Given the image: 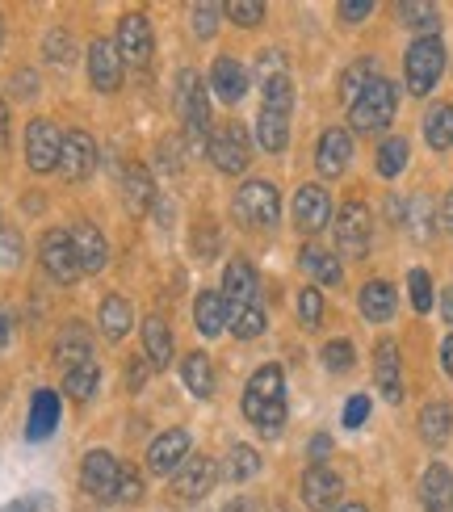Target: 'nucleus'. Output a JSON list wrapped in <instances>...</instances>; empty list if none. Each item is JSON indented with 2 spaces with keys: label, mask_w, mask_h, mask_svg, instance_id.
<instances>
[{
  "label": "nucleus",
  "mask_w": 453,
  "mask_h": 512,
  "mask_svg": "<svg viewBox=\"0 0 453 512\" xmlns=\"http://www.w3.org/2000/svg\"><path fill=\"white\" fill-rule=\"evenodd\" d=\"M72 51H76V42L68 30H51L47 34V59L51 63H72Z\"/></svg>",
  "instance_id": "09e8293b"
},
{
  "label": "nucleus",
  "mask_w": 453,
  "mask_h": 512,
  "mask_svg": "<svg viewBox=\"0 0 453 512\" xmlns=\"http://www.w3.org/2000/svg\"><path fill=\"white\" fill-rule=\"evenodd\" d=\"M294 223L307 231V236H315V231H323L332 223V198L323 185H302L294 194Z\"/></svg>",
  "instance_id": "2eb2a0df"
},
{
  "label": "nucleus",
  "mask_w": 453,
  "mask_h": 512,
  "mask_svg": "<svg viewBox=\"0 0 453 512\" xmlns=\"http://www.w3.org/2000/svg\"><path fill=\"white\" fill-rule=\"evenodd\" d=\"M193 319H198V332L202 336H219L227 328V303L219 290H206L198 294V303H193Z\"/></svg>",
  "instance_id": "c756f323"
},
{
  "label": "nucleus",
  "mask_w": 453,
  "mask_h": 512,
  "mask_svg": "<svg viewBox=\"0 0 453 512\" xmlns=\"http://www.w3.org/2000/svg\"><path fill=\"white\" fill-rule=\"evenodd\" d=\"M256 139H261L265 152H282V147L290 143V114L261 105V118H256Z\"/></svg>",
  "instance_id": "cd10ccee"
},
{
  "label": "nucleus",
  "mask_w": 453,
  "mask_h": 512,
  "mask_svg": "<svg viewBox=\"0 0 453 512\" xmlns=\"http://www.w3.org/2000/svg\"><path fill=\"white\" fill-rule=\"evenodd\" d=\"M38 261L47 269L51 282L59 286H72L80 277V261H76V248H72V231H47L38 244Z\"/></svg>",
  "instance_id": "0eeeda50"
},
{
  "label": "nucleus",
  "mask_w": 453,
  "mask_h": 512,
  "mask_svg": "<svg viewBox=\"0 0 453 512\" xmlns=\"http://www.w3.org/2000/svg\"><path fill=\"white\" fill-rule=\"evenodd\" d=\"M437 219H441V227H445L449 236H453V194H445V202H441V215H437Z\"/></svg>",
  "instance_id": "13d9d810"
},
{
  "label": "nucleus",
  "mask_w": 453,
  "mask_h": 512,
  "mask_svg": "<svg viewBox=\"0 0 453 512\" xmlns=\"http://www.w3.org/2000/svg\"><path fill=\"white\" fill-rule=\"evenodd\" d=\"M441 315H445V324H453V286L441 294Z\"/></svg>",
  "instance_id": "680f3d73"
},
{
  "label": "nucleus",
  "mask_w": 453,
  "mask_h": 512,
  "mask_svg": "<svg viewBox=\"0 0 453 512\" xmlns=\"http://www.w3.org/2000/svg\"><path fill=\"white\" fill-rule=\"evenodd\" d=\"M118 500H126V504H139V500H143V479H139L135 466H122V479H118Z\"/></svg>",
  "instance_id": "3c124183"
},
{
  "label": "nucleus",
  "mask_w": 453,
  "mask_h": 512,
  "mask_svg": "<svg viewBox=\"0 0 453 512\" xmlns=\"http://www.w3.org/2000/svg\"><path fill=\"white\" fill-rule=\"evenodd\" d=\"M5 143H9V110H5V101H0V152H5Z\"/></svg>",
  "instance_id": "052dcab7"
},
{
  "label": "nucleus",
  "mask_w": 453,
  "mask_h": 512,
  "mask_svg": "<svg viewBox=\"0 0 453 512\" xmlns=\"http://www.w3.org/2000/svg\"><path fill=\"white\" fill-rule=\"evenodd\" d=\"M89 84L97 93H114L122 84V55H118V42L110 38H97L89 47Z\"/></svg>",
  "instance_id": "dca6fc26"
},
{
  "label": "nucleus",
  "mask_w": 453,
  "mask_h": 512,
  "mask_svg": "<svg viewBox=\"0 0 453 512\" xmlns=\"http://www.w3.org/2000/svg\"><path fill=\"white\" fill-rule=\"evenodd\" d=\"M223 290H227V294H223L227 307H252V303H261V277H256V269L244 261V256L227 261Z\"/></svg>",
  "instance_id": "a211bd4d"
},
{
  "label": "nucleus",
  "mask_w": 453,
  "mask_h": 512,
  "mask_svg": "<svg viewBox=\"0 0 453 512\" xmlns=\"http://www.w3.org/2000/svg\"><path fill=\"white\" fill-rule=\"evenodd\" d=\"M177 114L185 122V139H202L206 126H210V97H206V84L202 76L185 68L177 76Z\"/></svg>",
  "instance_id": "20e7f679"
},
{
  "label": "nucleus",
  "mask_w": 453,
  "mask_h": 512,
  "mask_svg": "<svg viewBox=\"0 0 453 512\" xmlns=\"http://www.w3.org/2000/svg\"><path fill=\"white\" fill-rule=\"evenodd\" d=\"M223 475H227L231 483H248L252 475H261V454H256L252 445H231Z\"/></svg>",
  "instance_id": "4c0bfd02"
},
{
  "label": "nucleus",
  "mask_w": 453,
  "mask_h": 512,
  "mask_svg": "<svg viewBox=\"0 0 453 512\" xmlns=\"http://www.w3.org/2000/svg\"><path fill=\"white\" fill-rule=\"evenodd\" d=\"M59 147H63V135L51 118H34L26 126V160L34 173H51L59 168Z\"/></svg>",
  "instance_id": "9d476101"
},
{
  "label": "nucleus",
  "mask_w": 453,
  "mask_h": 512,
  "mask_svg": "<svg viewBox=\"0 0 453 512\" xmlns=\"http://www.w3.org/2000/svg\"><path fill=\"white\" fill-rule=\"evenodd\" d=\"M13 319H9V311H0V345H9V336H13Z\"/></svg>",
  "instance_id": "0e129e2a"
},
{
  "label": "nucleus",
  "mask_w": 453,
  "mask_h": 512,
  "mask_svg": "<svg viewBox=\"0 0 453 512\" xmlns=\"http://www.w3.org/2000/svg\"><path fill=\"white\" fill-rule=\"evenodd\" d=\"M370 13H374L370 0H344V5H340V17L344 21H361V17H370Z\"/></svg>",
  "instance_id": "5fc2aeb1"
},
{
  "label": "nucleus",
  "mask_w": 453,
  "mask_h": 512,
  "mask_svg": "<svg viewBox=\"0 0 453 512\" xmlns=\"http://www.w3.org/2000/svg\"><path fill=\"white\" fill-rule=\"evenodd\" d=\"M219 17H223V5H193V34L214 38V30H219Z\"/></svg>",
  "instance_id": "a18cd8bd"
},
{
  "label": "nucleus",
  "mask_w": 453,
  "mask_h": 512,
  "mask_svg": "<svg viewBox=\"0 0 453 512\" xmlns=\"http://www.w3.org/2000/svg\"><path fill=\"white\" fill-rule=\"evenodd\" d=\"M256 76H261V84H269V80H277V76H286V59H282V51H261V55H256Z\"/></svg>",
  "instance_id": "8fccbe9b"
},
{
  "label": "nucleus",
  "mask_w": 453,
  "mask_h": 512,
  "mask_svg": "<svg viewBox=\"0 0 453 512\" xmlns=\"http://www.w3.org/2000/svg\"><path fill=\"white\" fill-rule=\"evenodd\" d=\"M399 17H403V26L420 30V38H437L441 13H437V5H428V0H403V5H399Z\"/></svg>",
  "instance_id": "f704fd0d"
},
{
  "label": "nucleus",
  "mask_w": 453,
  "mask_h": 512,
  "mask_svg": "<svg viewBox=\"0 0 453 512\" xmlns=\"http://www.w3.org/2000/svg\"><path fill=\"white\" fill-rule=\"evenodd\" d=\"M223 512H252V504H248V500H231Z\"/></svg>",
  "instance_id": "69168bd1"
},
{
  "label": "nucleus",
  "mask_w": 453,
  "mask_h": 512,
  "mask_svg": "<svg viewBox=\"0 0 453 512\" xmlns=\"http://www.w3.org/2000/svg\"><path fill=\"white\" fill-rule=\"evenodd\" d=\"M223 13L235 21V26H261V21H265V5H261V0H231Z\"/></svg>",
  "instance_id": "37998d69"
},
{
  "label": "nucleus",
  "mask_w": 453,
  "mask_h": 512,
  "mask_svg": "<svg viewBox=\"0 0 453 512\" xmlns=\"http://www.w3.org/2000/svg\"><path fill=\"white\" fill-rule=\"evenodd\" d=\"M185 458H189V433L185 429H168L147 445V471L151 475H177Z\"/></svg>",
  "instance_id": "4468645a"
},
{
  "label": "nucleus",
  "mask_w": 453,
  "mask_h": 512,
  "mask_svg": "<svg viewBox=\"0 0 453 512\" xmlns=\"http://www.w3.org/2000/svg\"><path fill=\"white\" fill-rule=\"evenodd\" d=\"M370 210H365L361 202H349V206H340V219H336V248L344 256H365L370 252Z\"/></svg>",
  "instance_id": "9b49d317"
},
{
  "label": "nucleus",
  "mask_w": 453,
  "mask_h": 512,
  "mask_svg": "<svg viewBox=\"0 0 453 512\" xmlns=\"http://www.w3.org/2000/svg\"><path fill=\"white\" fill-rule=\"evenodd\" d=\"M336 512H370L365 504H344V508H336Z\"/></svg>",
  "instance_id": "338daca9"
},
{
  "label": "nucleus",
  "mask_w": 453,
  "mask_h": 512,
  "mask_svg": "<svg viewBox=\"0 0 453 512\" xmlns=\"http://www.w3.org/2000/svg\"><path fill=\"white\" fill-rule=\"evenodd\" d=\"M38 508V500H13V504H5L0 512H34Z\"/></svg>",
  "instance_id": "e2e57ef3"
},
{
  "label": "nucleus",
  "mask_w": 453,
  "mask_h": 512,
  "mask_svg": "<svg viewBox=\"0 0 453 512\" xmlns=\"http://www.w3.org/2000/svg\"><path fill=\"white\" fill-rule=\"evenodd\" d=\"M55 361L63 366V374L68 370H76V366H84V361H93V340H89V328L84 324H72L59 332V340H55Z\"/></svg>",
  "instance_id": "412c9836"
},
{
  "label": "nucleus",
  "mask_w": 453,
  "mask_h": 512,
  "mask_svg": "<svg viewBox=\"0 0 453 512\" xmlns=\"http://www.w3.org/2000/svg\"><path fill=\"white\" fill-rule=\"evenodd\" d=\"M143 349H147V361L156 370H168L172 366V332L160 315H147L143 319Z\"/></svg>",
  "instance_id": "a878e982"
},
{
  "label": "nucleus",
  "mask_w": 453,
  "mask_h": 512,
  "mask_svg": "<svg viewBox=\"0 0 453 512\" xmlns=\"http://www.w3.org/2000/svg\"><path fill=\"white\" fill-rule=\"evenodd\" d=\"M59 424V395L55 391H34V403H30V429L26 437L30 441H47Z\"/></svg>",
  "instance_id": "bb28decb"
},
{
  "label": "nucleus",
  "mask_w": 453,
  "mask_h": 512,
  "mask_svg": "<svg viewBox=\"0 0 453 512\" xmlns=\"http://www.w3.org/2000/svg\"><path fill=\"white\" fill-rule=\"evenodd\" d=\"M399 345L395 340H382V345L374 349V382H378V391L391 399V403H399L403 399V378H399Z\"/></svg>",
  "instance_id": "4be33fe9"
},
{
  "label": "nucleus",
  "mask_w": 453,
  "mask_h": 512,
  "mask_svg": "<svg viewBox=\"0 0 453 512\" xmlns=\"http://www.w3.org/2000/svg\"><path fill=\"white\" fill-rule=\"evenodd\" d=\"M0 261H5V265L21 261V240L13 236V231H5V227H0Z\"/></svg>",
  "instance_id": "864d4df0"
},
{
  "label": "nucleus",
  "mask_w": 453,
  "mask_h": 512,
  "mask_svg": "<svg viewBox=\"0 0 453 512\" xmlns=\"http://www.w3.org/2000/svg\"><path fill=\"white\" fill-rule=\"evenodd\" d=\"M349 156H353L349 131H340V126L323 131V139H319V147H315V164H319L323 177H340L344 168H349Z\"/></svg>",
  "instance_id": "aec40b11"
},
{
  "label": "nucleus",
  "mask_w": 453,
  "mask_h": 512,
  "mask_svg": "<svg viewBox=\"0 0 453 512\" xmlns=\"http://www.w3.org/2000/svg\"><path fill=\"white\" fill-rule=\"evenodd\" d=\"M328 450H332V437H328V433L311 437V458H315V466H323V458H328Z\"/></svg>",
  "instance_id": "4d7b16f0"
},
{
  "label": "nucleus",
  "mask_w": 453,
  "mask_h": 512,
  "mask_svg": "<svg viewBox=\"0 0 453 512\" xmlns=\"http://www.w3.org/2000/svg\"><path fill=\"white\" fill-rule=\"evenodd\" d=\"M361 315L370 319V324H386V319L395 315V286H386V282L361 286Z\"/></svg>",
  "instance_id": "2f4dec72"
},
{
  "label": "nucleus",
  "mask_w": 453,
  "mask_h": 512,
  "mask_svg": "<svg viewBox=\"0 0 453 512\" xmlns=\"http://www.w3.org/2000/svg\"><path fill=\"white\" fill-rule=\"evenodd\" d=\"M118 479H122V466L110 450H89L84 454V466H80V487L89 492L93 500L110 504L118 500Z\"/></svg>",
  "instance_id": "423d86ee"
},
{
  "label": "nucleus",
  "mask_w": 453,
  "mask_h": 512,
  "mask_svg": "<svg viewBox=\"0 0 453 512\" xmlns=\"http://www.w3.org/2000/svg\"><path fill=\"white\" fill-rule=\"evenodd\" d=\"M298 315H302V328H319V319H323V294L315 286L298 294Z\"/></svg>",
  "instance_id": "de8ad7c7"
},
{
  "label": "nucleus",
  "mask_w": 453,
  "mask_h": 512,
  "mask_svg": "<svg viewBox=\"0 0 453 512\" xmlns=\"http://www.w3.org/2000/svg\"><path fill=\"white\" fill-rule=\"evenodd\" d=\"M122 198H126V210H131V215H147L151 202H156V181H151V173L143 164H131L122 173Z\"/></svg>",
  "instance_id": "393cba45"
},
{
  "label": "nucleus",
  "mask_w": 453,
  "mask_h": 512,
  "mask_svg": "<svg viewBox=\"0 0 453 512\" xmlns=\"http://www.w3.org/2000/svg\"><path fill=\"white\" fill-rule=\"evenodd\" d=\"M181 378H185V387L198 395V399H210L214 395V366H210L206 353H189L181 361Z\"/></svg>",
  "instance_id": "473e14b6"
},
{
  "label": "nucleus",
  "mask_w": 453,
  "mask_h": 512,
  "mask_svg": "<svg viewBox=\"0 0 453 512\" xmlns=\"http://www.w3.org/2000/svg\"><path fill=\"white\" fill-rule=\"evenodd\" d=\"M403 72H407V89H412L416 97L433 93L441 72H445V42L441 38H416L412 51H407V59H403Z\"/></svg>",
  "instance_id": "7ed1b4c3"
},
{
  "label": "nucleus",
  "mask_w": 453,
  "mask_h": 512,
  "mask_svg": "<svg viewBox=\"0 0 453 512\" xmlns=\"http://www.w3.org/2000/svg\"><path fill=\"white\" fill-rule=\"evenodd\" d=\"M214 479H219V466H214V458L189 454V458L181 462V471L172 475V492H177L181 500H202L210 487H214Z\"/></svg>",
  "instance_id": "ddd939ff"
},
{
  "label": "nucleus",
  "mask_w": 453,
  "mask_h": 512,
  "mask_svg": "<svg viewBox=\"0 0 453 512\" xmlns=\"http://www.w3.org/2000/svg\"><path fill=\"white\" fill-rule=\"evenodd\" d=\"M407 139H386L382 147H378V173L382 177H399L403 168H407Z\"/></svg>",
  "instance_id": "a19ab883"
},
{
  "label": "nucleus",
  "mask_w": 453,
  "mask_h": 512,
  "mask_svg": "<svg viewBox=\"0 0 453 512\" xmlns=\"http://www.w3.org/2000/svg\"><path fill=\"white\" fill-rule=\"evenodd\" d=\"M374 80H378V68H374V59H357L353 68L340 76V97L353 105V101H357V97H361L365 89H370Z\"/></svg>",
  "instance_id": "58836bf2"
},
{
  "label": "nucleus",
  "mask_w": 453,
  "mask_h": 512,
  "mask_svg": "<svg viewBox=\"0 0 453 512\" xmlns=\"http://www.w3.org/2000/svg\"><path fill=\"white\" fill-rule=\"evenodd\" d=\"M365 416H370V399L365 395H353L349 403H344V424H349V429H361Z\"/></svg>",
  "instance_id": "603ef678"
},
{
  "label": "nucleus",
  "mask_w": 453,
  "mask_h": 512,
  "mask_svg": "<svg viewBox=\"0 0 453 512\" xmlns=\"http://www.w3.org/2000/svg\"><path fill=\"white\" fill-rule=\"evenodd\" d=\"M227 328H231V336H240V340L261 336L265 332V307L261 303H252V307H227Z\"/></svg>",
  "instance_id": "e433bc0d"
},
{
  "label": "nucleus",
  "mask_w": 453,
  "mask_h": 512,
  "mask_svg": "<svg viewBox=\"0 0 453 512\" xmlns=\"http://www.w3.org/2000/svg\"><path fill=\"white\" fill-rule=\"evenodd\" d=\"M407 290H412V307H416L420 315L433 307V282H428L424 269H412V277H407Z\"/></svg>",
  "instance_id": "49530a36"
},
{
  "label": "nucleus",
  "mask_w": 453,
  "mask_h": 512,
  "mask_svg": "<svg viewBox=\"0 0 453 512\" xmlns=\"http://www.w3.org/2000/svg\"><path fill=\"white\" fill-rule=\"evenodd\" d=\"M248 160H252V143H248V131L240 122H227L210 135V164L219 168V173H227V177L244 173Z\"/></svg>",
  "instance_id": "39448f33"
},
{
  "label": "nucleus",
  "mask_w": 453,
  "mask_h": 512,
  "mask_svg": "<svg viewBox=\"0 0 453 512\" xmlns=\"http://www.w3.org/2000/svg\"><path fill=\"white\" fill-rule=\"evenodd\" d=\"M323 366H328L332 374L353 370V345L349 340H332V345H323Z\"/></svg>",
  "instance_id": "c03bdc74"
},
{
  "label": "nucleus",
  "mask_w": 453,
  "mask_h": 512,
  "mask_svg": "<svg viewBox=\"0 0 453 512\" xmlns=\"http://www.w3.org/2000/svg\"><path fill=\"white\" fill-rule=\"evenodd\" d=\"M261 105H269V110H294V84L290 76H277L269 84H261Z\"/></svg>",
  "instance_id": "79ce46f5"
},
{
  "label": "nucleus",
  "mask_w": 453,
  "mask_h": 512,
  "mask_svg": "<svg viewBox=\"0 0 453 512\" xmlns=\"http://www.w3.org/2000/svg\"><path fill=\"white\" fill-rule=\"evenodd\" d=\"M0 42H5V17H0Z\"/></svg>",
  "instance_id": "774afa93"
},
{
  "label": "nucleus",
  "mask_w": 453,
  "mask_h": 512,
  "mask_svg": "<svg viewBox=\"0 0 453 512\" xmlns=\"http://www.w3.org/2000/svg\"><path fill=\"white\" fill-rule=\"evenodd\" d=\"M93 168H97V143H93V135L68 131V135H63V147H59V173H63V181H89Z\"/></svg>",
  "instance_id": "f8f14e48"
},
{
  "label": "nucleus",
  "mask_w": 453,
  "mask_h": 512,
  "mask_svg": "<svg viewBox=\"0 0 453 512\" xmlns=\"http://www.w3.org/2000/svg\"><path fill=\"white\" fill-rule=\"evenodd\" d=\"M235 215H240L248 227H273L277 215H282V198L269 181H248L240 194H235Z\"/></svg>",
  "instance_id": "6e6552de"
},
{
  "label": "nucleus",
  "mask_w": 453,
  "mask_h": 512,
  "mask_svg": "<svg viewBox=\"0 0 453 512\" xmlns=\"http://www.w3.org/2000/svg\"><path fill=\"white\" fill-rule=\"evenodd\" d=\"M298 265L307 269L319 286H340V277H344V269H340V261L332 252H323V248H315V244H307L302 248V256H298Z\"/></svg>",
  "instance_id": "7c9ffc66"
},
{
  "label": "nucleus",
  "mask_w": 453,
  "mask_h": 512,
  "mask_svg": "<svg viewBox=\"0 0 453 512\" xmlns=\"http://www.w3.org/2000/svg\"><path fill=\"white\" fill-rule=\"evenodd\" d=\"M151 51H156V38H151V21L143 13H126L118 21V55L122 68H147Z\"/></svg>",
  "instance_id": "1a4fd4ad"
},
{
  "label": "nucleus",
  "mask_w": 453,
  "mask_h": 512,
  "mask_svg": "<svg viewBox=\"0 0 453 512\" xmlns=\"http://www.w3.org/2000/svg\"><path fill=\"white\" fill-rule=\"evenodd\" d=\"M210 89L219 93V101L235 105V101L248 93V72L231 55H219V59H214V68H210Z\"/></svg>",
  "instance_id": "5701e85b"
},
{
  "label": "nucleus",
  "mask_w": 453,
  "mask_h": 512,
  "mask_svg": "<svg viewBox=\"0 0 453 512\" xmlns=\"http://www.w3.org/2000/svg\"><path fill=\"white\" fill-rule=\"evenodd\" d=\"M131 328H135V307L126 303L122 294H110L101 303V332H105V340H122Z\"/></svg>",
  "instance_id": "c85d7f7f"
},
{
  "label": "nucleus",
  "mask_w": 453,
  "mask_h": 512,
  "mask_svg": "<svg viewBox=\"0 0 453 512\" xmlns=\"http://www.w3.org/2000/svg\"><path fill=\"white\" fill-rule=\"evenodd\" d=\"M97 382H101L97 361H84V366H76V370L63 374V391L84 403V399H93V395H97Z\"/></svg>",
  "instance_id": "ea45409f"
},
{
  "label": "nucleus",
  "mask_w": 453,
  "mask_h": 512,
  "mask_svg": "<svg viewBox=\"0 0 453 512\" xmlns=\"http://www.w3.org/2000/svg\"><path fill=\"white\" fill-rule=\"evenodd\" d=\"M441 366H445V374L453 378V336H445V345H441Z\"/></svg>",
  "instance_id": "bf43d9fd"
},
{
  "label": "nucleus",
  "mask_w": 453,
  "mask_h": 512,
  "mask_svg": "<svg viewBox=\"0 0 453 512\" xmlns=\"http://www.w3.org/2000/svg\"><path fill=\"white\" fill-rule=\"evenodd\" d=\"M340 492H344V483H340L336 471H328V466H311V471L302 475V504H307L311 512L340 508Z\"/></svg>",
  "instance_id": "f3484780"
},
{
  "label": "nucleus",
  "mask_w": 453,
  "mask_h": 512,
  "mask_svg": "<svg viewBox=\"0 0 453 512\" xmlns=\"http://www.w3.org/2000/svg\"><path fill=\"white\" fill-rule=\"evenodd\" d=\"M424 139L433 152H445V147L453 143V105H433L424 118Z\"/></svg>",
  "instance_id": "c9c22d12"
},
{
  "label": "nucleus",
  "mask_w": 453,
  "mask_h": 512,
  "mask_svg": "<svg viewBox=\"0 0 453 512\" xmlns=\"http://www.w3.org/2000/svg\"><path fill=\"white\" fill-rule=\"evenodd\" d=\"M395 110H399V93L391 80H374L353 105H349V122L357 135H374V131H386L395 122Z\"/></svg>",
  "instance_id": "f03ea898"
},
{
  "label": "nucleus",
  "mask_w": 453,
  "mask_h": 512,
  "mask_svg": "<svg viewBox=\"0 0 453 512\" xmlns=\"http://www.w3.org/2000/svg\"><path fill=\"white\" fill-rule=\"evenodd\" d=\"M453 433V408L449 403H428V408L420 412V437L428 445H445Z\"/></svg>",
  "instance_id": "72a5a7b5"
},
{
  "label": "nucleus",
  "mask_w": 453,
  "mask_h": 512,
  "mask_svg": "<svg viewBox=\"0 0 453 512\" xmlns=\"http://www.w3.org/2000/svg\"><path fill=\"white\" fill-rule=\"evenodd\" d=\"M72 248H76L80 273H101L105 261H110V244H105L97 223H76L72 227Z\"/></svg>",
  "instance_id": "6ab92c4d"
},
{
  "label": "nucleus",
  "mask_w": 453,
  "mask_h": 512,
  "mask_svg": "<svg viewBox=\"0 0 453 512\" xmlns=\"http://www.w3.org/2000/svg\"><path fill=\"white\" fill-rule=\"evenodd\" d=\"M244 416L261 437H277L286 424V378L282 366H261L244 387Z\"/></svg>",
  "instance_id": "f257e3e1"
},
{
  "label": "nucleus",
  "mask_w": 453,
  "mask_h": 512,
  "mask_svg": "<svg viewBox=\"0 0 453 512\" xmlns=\"http://www.w3.org/2000/svg\"><path fill=\"white\" fill-rule=\"evenodd\" d=\"M13 84H17V97H34L38 93V76L34 72H17Z\"/></svg>",
  "instance_id": "6e6d98bb"
},
{
  "label": "nucleus",
  "mask_w": 453,
  "mask_h": 512,
  "mask_svg": "<svg viewBox=\"0 0 453 512\" xmlns=\"http://www.w3.org/2000/svg\"><path fill=\"white\" fill-rule=\"evenodd\" d=\"M420 500L424 512H453V475L445 471L441 462H433L420 479Z\"/></svg>",
  "instance_id": "b1692460"
}]
</instances>
